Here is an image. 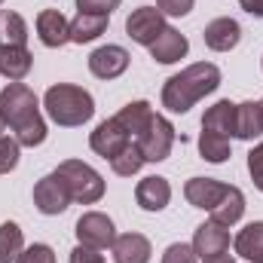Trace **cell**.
<instances>
[{
	"mask_svg": "<svg viewBox=\"0 0 263 263\" xmlns=\"http://www.w3.org/2000/svg\"><path fill=\"white\" fill-rule=\"evenodd\" d=\"M0 117L15 132V141L22 147H40L46 141V123L40 117L37 95L25 83H9L0 92Z\"/></svg>",
	"mask_w": 263,
	"mask_h": 263,
	"instance_id": "obj_1",
	"label": "cell"
},
{
	"mask_svg": "<svg viewBox=\"0 0 263 263\" xmlns=\"http://www.w3.org/2000/svg\"><path fill=\"white\" fill-rule=\"evenodd\" d=\"M220 86V70L211 62H196L181 73L168 77L162 86V107L172 114H187L199 98L211 95Z\"/></svg>",
	"mask_w": 263,
	"mask_h": 263,
	"instance_id": "obj_2",
	"label": "cell"
},
{
	"mask_svg": "<svg viewBox=\"0 0 263 263\" xmlns=\"http://www.w3.org/2000/svg\"><path fill=\"white\" fill-rule=\"evenodd\" d=\"M43 107L49 114L52 123L73 129V126H83L92 120L95 114V101L92 95L83 89V86H70V83H59V86H49L46 95H43Z\"/></svg>",
	"mask_w": 263,
	"mask_h": 263,
	"instance_id": "obj_3",
	"label": "cell"
},
{
	"mask_svg": "<svg viewBox=\"0 0 263 263\" xmlns=\"http://www.w3.org/2000/svg\"><path fill=\"white\" fill-rule=\"evenodd\" d=\"M55 175L65 181L67 193H70V202L95 205L98 199L104 196V178H101L92 165H86V162H80V159H65V162L55 168Z\"/></svg>",
	"mask_w": 263,
	"mask_h": 263,
	"instance_id": "obj_4",
	"label": "cell"
},
{
	"mask_svg": "<svg viewBox=\"0 0 263 263\" xmlns=\"http://www.w3.org/2000/svg\"><path fill=\"white\" fill-rule=\"evenodd\" d=\"M135 144H138L144 162H162V159H168V153H172L175 126H172L162 114H153V117L147 120V126L141 129V135L135 138Z\"/></svg>",
	"mask_w": 263,
	"mask_h": 263,
	"instance_id": "obj_5",
	"label": "cell"
},
{
	"mask_svg": "<svg viewBox=\"0 0 263 263\" xmlns=\"http://www.w3.org/2000/svg\"><path fill=\"white\" fill-rule=\"evenodd\" d=\"M73 233H77L80 245H86V248H98V251H101V248H110L114 239H117L114 220H110L107 214H101V211H86V214L77 220Z\"/></svg>",
	"mask_w": 263,
	"mask_h": 263,
	"instance_id": "obj_6",
	"label": "cell"
},
{
	"mask_svg": "<svg viewBox=\"0 0 263 263\" xmlns=\"http://www.w3.org/2000/svg\"><path fill=\"white\" fill-rule=\"evenodd\" d=\"M132 141V135L123 126H120V120L117 117H110V120H104V123H98V129L89 135V147L98 153V156H104V159H117Z\"/></svg>",
	"mask_w": 263,
	"mask_h": 263,
	"instance_id": "obj_7",
	"label": "cell"
},
{
	"mask_svg": "<svg viewBox=\"0 0 263 263\" xmlns=\"http://www.w3.org/2000/svg\"><path fill=\"white\" fill-rule=\"evenodd\" d=\"M165 28H168L165 25V15L156 6H141V9H135L129 18H126V34H129L135 43H141V46H150Z\"/></svg>",
	"mask_w": 263,
	"mask_h": 263,
	"instance_id": "obj_8",
	"label": "cell"
},
{
	"mask_svg": "<svg viewBox=\"0 0 263 263\" xmlns=\"http://www.w3.org/2000/svg\"><path fill=\"white\" fill-rule=\"evenodd\" d=\"M34 205H37V211L40 214H62L67 205H70V193H67L65 181L52 172V175H46V178H40L37 184H34Z\"/></svg>",
	"mask_w": 263,
	"mask_h": 263,
	"instance_id": "obj_9",
	"label": "cell"
},
{
	"mask_svg": "<svg viewBox=\"0 0 263 263\" xmlns=\"http://www.w3.org/2000/svg\"><path fill=\"white\" fill-rule=\"evenodd\" d=\"M129 59L132 55L123 46H98V49L89 55V70H92L98 80H117L120 73H126Z\"/></svg>",
	"mask_w": 263,
	"mask_h": 263,
	"instance_id": "obj_10",
	"label": "cell"
},
{
	"mask_svg": "<svg viewBox=\"0 0 263 263\" xmlns=\"http://www.w3.org/2000/svg\"><path fill=\"white\" fill-rule=\"evenodd\" d=\"M227 190H230V184H223V181H214V178H190L187 187H184V196H187V202L193 208L211 211L223 199Z\"/></svg>",
	"mask_w": 263,
	"mask_h": 263,
	"instance_id": "obj_11",
	"label": "cell"
},
{
	"mask_svg": "<svg viewBox=\"0 0 263 263\" xmlns=\"http://www.w3.org/2000/svg\"><path fill=\"white\" fill-rule=\"evenodd\" d=\"M37 34H40V43L49 46V49H59L70 43V22L59 9H43L37 15Z\"/></svg>",
	"mask_w": 263,
	"mask_h": 263,
	"instance_id": "obj_12",
	"label": "cell"
},
{
	"mask_svg": "<svg viewBox=\"0 0 263 263\" xmlns=\"http://www.w3.org/2000/svg\"><path fill=\"white\" fill-rule=\"evenodd\" d=\"M202 37H205V46H208V49H214V52H230V49L239 46L242 28H239L236 18H214V22L205 25V34H202Z\"/></svg>",
	"mask_w": 263,
	"mask_h": 263,
	"instance_id": "obj_13",
	"label": "cell"
},
{
	"mask_svg": "<svg viewBox=\"0 0 263 263\" xmlns=\"http://www.w3.org/2000/svg\"><path fill=\"white\" fill-rule=\"evenodd\" d=\"M150 55H153V62H159V65H175V62H181L184 55H187V49H190V43H187V37L181 34V31H175V28H165L150 46Z\"/></svg>",
	"mask_w": 263,
	"mask_h": 263,
	"instance_id": "obj_14",
	"label": "cell"
},
{
	"mask_svg": "<svg viewBox=\"0 0 263 263\" xmlns=\"http://www.w3.org/2000/svg\"><path fill=\"white\" fill-rule=\"evenodd\" d=\"M227 248H230V233H227V227H220V223H214V220L196 227V236H193V251H196V257L205 260V257L223 254Z\"/></svg>",
	"mask_w": 263,
	"mask_h": 263,
	"instance_id": "obj_15",
	"label": "cell"
},
{
	"mask_svg": "<svg viewBox=\"0 0 263 263\" xmlns=\"http://www.w3.org/2000/svg\"><path fill=\"white\" fill-rule=\"evenodd\" d=\"M114 260L117 263H150V239L141 236V233H123L114 239Z\"/></svg>",
	"mask_w": 263,
	"mask_h": 263,
	"instance_id": "obj_16",
	"label": "cell"
},
{
	"mask_svg": "<svg viewBox=\"0 0 263 263\" xmlns=\"http://www.w3.org/2000/svg\"><path fill=\"white\" fill-rule=\"evenodd\" d=\"M135 199L144 211H162L172 199V184L159 175H150L144 181H138V190H135Z\"/></svg>",
	"mask_w": 263,
	"mask_h": 263,
	"instance_id": "obj_17",
	"label": "cell"
},
{
	"mask_svg": "<svg viewBox=\"0 0 263 263\" xmlns=\"http://www.w3.org/2000/svg\"><path fill=\"white\" fill-rule=\"evenodd\" d=\"M236 107L233 101H217L214 107L205 110L202 117V129L205 132H214V135H223V138H236Z\"/></svg>",
	"mask_w": 263,
	"mask_h": 263,
	"instance_id": "obj_18",
	"label": "cell"
},
{
	"mask_svg": "<svg viewBox=\"0 0 263 263\" xmlns=\"http://www.w3.org/2000/svg\"><path fill=\"white\" fill-rule=\"evenodd\" d=\"M34 65V55L25 49V46H3L0 49V73L12 83H22Z\"/></svg>",
	"mask_w": 263,
	"mask_h": 263,
	"instance_id": "obj_19",
	"label": "cell"
},
{
	"mask_svg": "<svg viewBox=\"0 0 263 263\" xmlns=\"http://www.w3.org/2000/svg\"><path fill=\"white\" fill-rule=\"evenodd\" d=\"M107 22L110 15L101 12H77V18L70 22V43H92L107 31Z\"/></svg>",
	"mask_w": 263,
	"mask_h": 263,
	"instance_id": "obj_20",
	"label": "cell"
},
{
	"mask_svg": "<svg viewBox=\"0 0 263 263\" xmlns=\"http://www.w3.org/2000/svg\"><path fill=\"white\" fill-rule=\"evenodd\" d=\"M263 135V104L245 101L236 107V138L239 141H254Z\"/></svg>",
	"mask_w": 263,
	"mask_h": 263,
	"instance_id": "obj_21",
	"label": "cell"
},
{
	"mask_svg": "<svg viewBox=\"0 0 263 263\" xmlns=\"http://www.w3.org/2000/svg\"><path fill=\"white\" fill-rule=\"evenodd\" d=\"M208 214H211V220L220 223V227H233V223H239L242 214H245V196H242V190L230 184V190L223 193V199H220Z\"/></svg>",
	"mask_w": 263,
	"mask_h": 263,
	"instance_id": "obj_22",
	"label": "cell"
},
{
	"mask_svg": "<svg viewBox=\"0 0 263 263\" xmlns=\"http://www.w3.org/2000/svg\"><path fill=\"white\" fill-rule=\"evenodd\" d=\"M236 254H242L245 260L263 263V220H254L245 230H239V236H236Z\"/></svg>",
	"mask_w": 263,
	"mask_h": 263,
	"instance_id": "obj_23",
	"label": "cell"
},
{
	"mask_svg": "<svg viewBox=\"0 0 263 263\" xmlns=\"http://www.w3.org/2000/svg\"><path fill=\"white\" fill-rule=\"evenodd\" d=\"M28 43V25L18 12L3 9L0 12V49L3 46H25Z\"/></svg>",
	"mask_w": 263,
	"mask_h": 263,
	"instance_id": "obj_24",
	"label": "cell"
},
{
	"mask_svg": "<svg viewBox=\"0 0 263 263\" xmlns=\"http://www.w3.org/2000/svg\"><path fill=\"white\" fill-rule=\"evenodd\" d=\"M153 117V107L147 104V101H132V104H126L120 114H117V120H120V126L132 135V141L141 135V129L147 126V120Z\"/></svg>",
	"mask_w": 263,
	"mask_h": 263,
	"instance_id": "obj_25",
	"label": "cell"
},
{
	"mask_svg": "<svg viewBox=\"0 0 263 263\" xmlns=\"http://www.w3.org/2000/svg\"><path fill=\"white\" fill-rule=\"evenodd\" d=\"M22 251H25V239H22L18 223L12 220L0 223V263H15Z\"/></svg>",
	"mask_w": 263,
	"mask_h": 263,
	"instance_id": "obj_26",
	"label": "cell"
},
{
	"mask_svg": "<svg viewBox=\"0 0 263 263\" xmlns=\"http://www.w3.org/2000/svg\"><path fill=\"white\" fill-rule=\"evenodd\" d=\"M199 153H202V159H205V162L220 165V162H227V159H230V138L202 129V135H199Z\"/></svg>",
	"mask_w": 263,
	"mask_h": 263,
	"instance_id": "obj_27",
	"label": "cell"
},
{
	"mask_svg": "<svg viewBox=\"0 0 263 263\" xmlns=\"http://www.w3.org/2000/svg\"><path fill=\"white\" fill-rule=\"evenodd\" d=\"M141 165H144V156H141L138 144H129L117 159H110V168H114L120 178H132V175H138V172H141Z\"/></svg>",
	"mask_w": 263,
	"mask_h": 263,
	"instance_id": "obj_28",
	"label": "cell"
},
{
	"mask_svg": "<svg viewBox=\"0 0 263 263\" xmlns=\"http://www.w3.org/2000/svg\"><path fill=\"white\" fill-rule=\"evenodd\" d=\"M18 150L22 144L15 138H0V175H9L18 165Z\"/></svg>",
	"mask_w": 263,
	"mask_h": 263,
	"instance_id": "obj_29",
	"label": "cell"
},
{
	"mask_svg": "<svg viewBox=\"0 0 263 263\" xmlns=\"http://www.w3.org/2000/svg\"><path fill=\"white\" fill-rule=\"evenodd\" d=\"M15 263H55V251H52L49 245H40V242H37V245L25 248Z\"/></svg>",
	"mask_w": 263,
	"mask_h": 263,
	"instance_id": "obj_30",
	"label": "cell"
},
{
	"mask_svg": "<svg viewBox=\"0 0 263 263\" xmlns=\"http://www.w3.org/2000/svg\"><path fill=\"white\" fill-rule=\"evenodd\" d=\"M162 263H196V251H193V245L175 242V245H168V248H165Z\"/></svg>",
	"mask_w": 263,
	"mask_h": 263,
	"instance_id": "obj_31",
	"label": "cell"
},
{
	"mask_svg": "<svg viewBox=\"0 0 263 263\" xmlns=\"http://www.w3.org/2000/svg\"><path fill=\"white\" fill-rule=\"evenodd\" d=\"M248 172H251L254 187L263 193V144H257V147L248 153Z\"/></svg>",
	"mask_w": 263,
	"mask_h": 263,
	"instance_id": "obj_32",
	"label": "cell"
},
{
	"mask_svg": "<svg viewBox=\"0 0 263 263\" xmlns=\"http://www.w3.org/2000/svg\"><path fill=\"white\" fill-rule=\"evenodd\" d=\"M193 3H196V0H156L159 12H162V15H175V18L187 15V12L193 9Z\"/></svg>",
	"mask_w": 263,
	"mask_h": 263,
	"instance_id": "obj_33",
	"label": "cell"
},
{
	"mask_svg": "<svg viewBox=\"0 0 263 263\" xmlns=\"http://www.w3.org/2000/svg\"><path fill=\"white\" fill-rule=\"evenodd\" d=\"M117 6H120V0H77V9H80V12H101V15H110Z\"/></svg>",
	"mask_w": 263,
	"mask_h": 263,
	"instance_id": "obj_34",
	"label": "cell"
},
{
	"mask_svg": "<svg viewBox=\"0 0 263 263\" xmlns=\"http://www.w3.org/2000/svg\"><path fill=\"white\" fill-rule=\"evenodd\" d=\"M70 263H104V257L98 254V248H86V245H77L70 251Z\"/></svg>",
	"mask_w": 263,
	"mask_h": 263,
	"instance_id": "obj_35",
	"label": "cell"
},
{
	"mask_svg": "<svg viewBox=\"0 0 263 263\" xmlns=\"http://www.w3.org/2000/svg\"><path fill=\"white\" fill-rule=\"evenodd\" d=\"M242 3V9L248 12V15H257V18H263V0H239Z\"/></svg>",
	"mask_w": 263,
	"mask_h": 263,
	"instance_id": "obj_36",
	"label": "cell"
},
{
	"mask_svg": "<svg viewBox=\"0 0 263 263\" xmlns=\"http://www.w3.org/2000/svg\"><path fill=\"white\" fill-rule=\"evenodd\" d=\"M202 263H236V260H233V257H230V254L223 251V254H214V257H205Z\"/></svg>",
	"mask_w": 263,
	"mask_h": 263,
	"instance_id": "obj_37",
	"label": "cell"
},
{
	"mask_svg": "<svg viewBox=\"0 0 263 263\" xmlns=\"http://www.w3.org/2000/svg\"><path fill=\"white\" fill-rule=\"evenodd\" d=\"M3 126H6V123H3V117H0V138H3Z\"/></svg>",
	"mask_w": 263,
	"mask_h": 263,
	"instance_id": "obj_38",
	"label": "cell"
},
{
	"mask_svg": "<svg viewBox=\"0 0 263 263\" xmlns=\"http://www.w3.org/2000/svg\"><path fill=\"white\" fill-rule=\"evenodd\" d=\"M0 3H3V0H0Z\"/></svg>",
	"mask_w": 263,
	"mask_h": 263,
	"instance_id": "obj_39",
	"label": "cell"
},
{
	"mask_svg": "<svg viewBox=\"0 0 263 263\" xmlns=\"http://www.w3.org/2000/svg\"><path fill=\"white\" fill-rule=\"evenodd\" d=\"M260 104H263V101H260Z\"/></svg>",
	"mask_w": 263,
	"mask_h": 263,
	"instance_id": "obj_40",
	"label": "cell"
}]
</instances>
